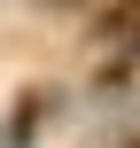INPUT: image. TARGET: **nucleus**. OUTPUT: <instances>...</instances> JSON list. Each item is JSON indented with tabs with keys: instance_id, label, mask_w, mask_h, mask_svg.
I'll list each match as a JSON object with an SVG mask.
<instances>
[{
	"instance_id": "1",
	"label": "nucleus",
	"mask_w": 140,
	"mask_h": 148,
	"mask_svg": "<svg viewBox=\"0 0 140 148\" xmlns=\"http://www.w3.org/2000/svg\"><path fill=\"white\" fill-rule=\"evenodd\" d=\"M94 47H101V55H117V70L140 62V0H109V8L94 16Z\"/></svg>"
},
{
	"instance_id": "2",
	"label": "nucleus",
	"mask_w": 140,
	"mask_h": 148,
	"mask_svg": "<svg viewBox=\"0 0 140 148\" xmlns=\"http://www.w3.org/2000/svg\"><path fill=\"white\" fill-rule=\"evenodd\" d=\"M55 8H78V0H55Z\"/></svg>"
}]
</instances>
